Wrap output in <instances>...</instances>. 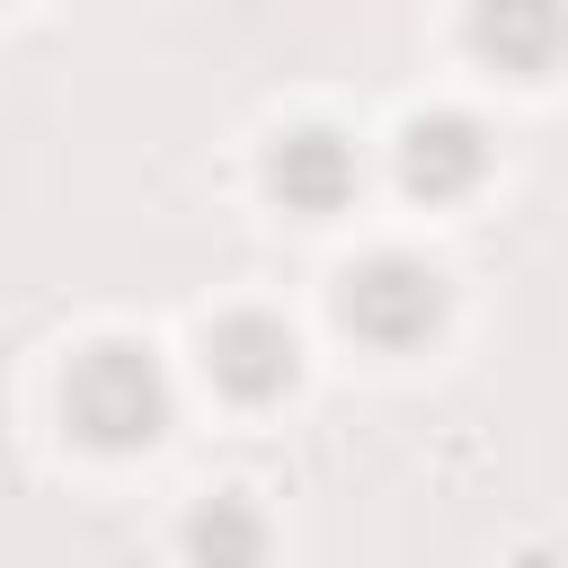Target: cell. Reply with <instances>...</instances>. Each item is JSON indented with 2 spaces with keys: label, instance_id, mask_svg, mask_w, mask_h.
Returning <instances> with one entry per match:
<instances>
[{
  "label": "cell",
  "instance_id": "6",
  "mask_svg": "<svg viewBox=\"0 0 568 568\" xmlns=\"http://www.w3.org/2000/svg\"><path fill=\"white\" fill-rule=\"evenodd\" d=\"M470 53L515 80H541L568 53V0H470Z\"/></svg>",
  "mask_w": 568,
  "mask_h": 568
},
{
  "label": "cell",
  "instance_id": "4",
  "mask_svg": "<svg viewBox=\"0 0 568 568\" xmlns=\"http://www.w3.org/2000/svg\"><path fill=\"white\" fill-rule=\"evenodd\" d=\"M488 178V124L462 115V106H435L399 133V186L426 195V204H453Z\"/></svg>",
  "mask_w": 568,
  "mask_h": 568
},
{
  "label": "cell",
  "instance_id": "1",
  "mask_svg": "<svg viewBox=\"0 0 568 568\" xmlns=\"http://www.w3.org/2000/svg\"><path fill=\"white\" fill-rule=\"evenodd\" d=\"M62 417L89 453H142L160 426H169V373L151 346L133 337H98L71 355L62 373Z\"/></svg>",
  "mask_w": 568,
  "mask_h": 568
},
{
  "label": "cell",
  "instance_id": "3",
  "mask_svg": "<svg viewBox=\"0 0 568 568\" xmlns=\"http://www.w3.org/2000/svg\"><path fill=\"white\" fill-rule=\"evenodd\" d=\"M204 373H213L231 399L266 408V399H284V390H293L302 346H293V328H284L275 311H222V320L204 328Z\"/></svg>",
  "mask_w": 568,
  "mask_h": 568
},
{
  "label": "cell",
  "instance_id": "7",
  "mask_svg": "<svg viewBox=\"0 0 568 568\" xmlns=\"http://www.w3.org/2000/svg\"><path fill=\"white\" fill-rule=\"evenodd\" d=\"M186 550H204V559H257V550H266V524L248 515V497H213V506L186 524Z\"/></svg>",
  "mask_w": 568,
  "mask_h": 568
},
{
  "label": "cell",
  "instance_id": "5",
  "mask_svg": "<svg viewBox=\"0 0 568 568\" xmlns=\"http://www.w3.org/2000/svg\"><path fill=\"white\" fill-rule=\"evenodd\" d=\"M266 186H275L284 213L328 222V213L355 195V142H346L337 124H293V133L266 151Z\"/></svg>",
  "mask_w": 568,
  "mask_h": 568
},
{
  "label": "cell",
  "instance_id": "2",
  "mask_svg": "<svg viewBox=\"0 0 568 568\" xmlns=\"http://www.w3.org/2000/svg\"><path fill=\"white\" fill-rule=\"evenodd\" d=\"M337 320H346L364 346L408 355V346H426V337L444 328V275H435L426 257H408V248H382V257L346 266V284H337Z\"/></svg>",
  "mask_w": 568,
  "mask_h": 568
}]
</instances>
